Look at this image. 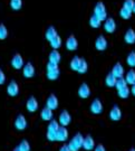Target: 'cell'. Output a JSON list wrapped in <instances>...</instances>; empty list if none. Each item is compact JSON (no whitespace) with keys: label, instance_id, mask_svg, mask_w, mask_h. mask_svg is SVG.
Segmentation results:
<instances>
[{"label":"cell","instance_id":"cell-35","mask_svg":"<svg viewBox=\"0 0 135 151\" xmlns=\"http://www.w3.org/2000/svg\"><path fill=\"white\" fill-rule=\"evenodd\" d=\"M126 63L129 66L131 67H135V52H131L130 54L127 55V57H126Z\"/></svg>","mask_w":135,"mask_h":151},{"label":"cell","instance_id":"cell-14","mask_svg":"<svg viewBox=\"0 0 135 151\" xmlns=\"http://www.w3.org/2000/svg\"><path fill=\"white\" fill-rule=\"evenodd\" d=\"M58 105H59V101H58V99L57 96L55 95V94H50L48 97H47V101H46V106L49 108L50 110H57L58 109Z\"/></svg>","mask_w":135,"mask_h":151},{"label":"cell","instance_id":"cell-5","mask_svg":"<svg viewBox=\"0 0 135 151\" xmlns=\"http://www.w3.org/2000/svg\"><path fill=\"white\" fill-rule=\"evenodd\" d=\"M15 128L17 130H19V131H22V130H25L27 128V119L25 118V115H22V114H18L16 116V119H15Z\"/></svg>","mask_w":135,"mask_h":151},{"label":"cell","instance_id":"cell-36","mask_svg":"<svg viewBox=\"0 0 135 151\" xmlns=\"http://www.w3.org/2000/svg\"><path fill=\"white\" fill-rule=\"evenodd\" d=\"M8 37V29L4 24H0V40H4Z\"/></svg>","mask_w":135,"mask_h":151},{"label":"cell","instance_id":"cell-18","mask_svg":"<svg viewBox=\"0 0 135 151\" xmlns=\"http://www.w3.org/2000/svg\"><path fill=\"white\" fill-rule=\"evenodd\" d=\"M116 78H121L123 77L125 74V70H124V66L121 64V63H116V64L113 66L112 68V72H111Z\"/></svg>","mask_w":135,"mask_h":151},{"label":"cell","instance_id":"cell-40","mask_svg":"<svg viewBox=\"0 0 135 151\" xmlns=\"http://www.w3.org/2000/svg\"><path fill=\"white\" fill-rule=\"evenodd\" d=\"M93 151H106V149H105V147L103 146V145H97Z\"/></svg>","mask_w":135,"mask_h":151},{"label":"cell","instance_id":"cell-1","mask_svg":"<svg viewBox=\"0 0 135 151\" xmlns=\"http://www.w3.org/2000/svg\"><path fill=\"white\" fill-rule=\"evenodd\" d=\"M60 75V70L58 67V64H54V63H47L46 65V77L50 80V81H55L57 80Z\"/></svg>","mask_w":135,"mask_h":151},{"label":"cell","instance_id":"cell-28","mask_svg":"<svg viewBox=\"0 0 135 151\" xmlns=\"http://www.w3.org/2000/svg\"><path fill=\"white\" fill-rule=\"evenodd\" d=\"M125 80H126V82H127V84H131V85L135 84V70H129V72L126 73Z\"/></svg>","mask_w":135,"mask_h":151},{"label":"cell","instance_id":"cell-12","mask_svg":"<svg viewBox=\"0 0 135 151\" xmlns=\"http://www.w3.org/2000/svg\"><path fill=\"white\" fill-rule=\"evenodd\" d=\"M66 48L70 50V52H74L76 49L78 48V40L77 38L74 36V35H70L69 37L66 39V43H65Z\"/></svg>","mask_w":135,"mask_h":151},{"label":"cell","instance_id":"cell-38","mask_svg":"<svg viewBox=\"0 0 135 151\" xmlns=\"http://www.w3.org/2000/svg\"><path fill=\"white\" fill-rule=\"evenodd\" d=\"M134 0H125L124 4H123V7H125V8H127V9H133V6H134Z\"/></svg>","mask_w":135,"mask_h":151},{"label":"cell","instance_id":"cell-21","mask_svg":"<svg viewBox=\"0 0 135 151\" xmlns=\"http://www.w3.org/2000/svg\"><path fill=\"white\" fill-rule=\"evenodd\" d=\"M54 111L53 110H50L49 108L47 106H45V108L41 110V112H40V118L41 120L44 121H51V120H54V113H53Z\"/></svg>","mask_w":135,"mask_h":151},{"label":"cell","instance_id":"cell-26","mask_svg":"<svg viewBox=\"0 0 135 151\" xmlns=\"http://www.w3.org/2000/svg\"><path fill=\"white\" fill-rule=\"evenodd\" d=\"M89 26L92 28H94V29H97V28H99L102 26V20L99 18H97L95 15H93L89 18Z\"/></svg>","mask_w":135,"mask_h":151},{"label":"cell","instance_id":"cell-43","mask_svg":"<svg viewBox=\"0 0 135 151\" xmlns=\"http://www.w3.org/2000/svg\"><path fill=\"white\" fill-rule=\"evenodd\" d=\"M12 151H20V149H19V147H16Z\"/></svg>","mask_w":135,"mask_h":151},{"label":"cell","instance_id":"cell-20","mask_svg":"<svg viewBox=\"0 0 135 151\" xmlns=\"http://www.w3.org/2000/svg\"><path fill=\"white\" fill-rule=\"evenodd\" d=\"M109 119L112 121H119L122 119V111L117 105H114L109 111Z\"/></svg>","mask_w":135,"mask_h":151},{"label":"cell","instance_id":"cell-17","mask_svg":"<svg viewBox=\"0 0 135 151\" xmlns=\"http://www.w3.org/2000/svg\"><path fill=\"white\" fill-rule=\"evenodd\" d=\"M68 139V130L66 127H61L60 125L58 131H57V134H56V141H59V142H65Z\"/></svg>","mask_w":135,"mask_h":151},{"label":"cell","instance_id":"cell-45","mask_svg":"<svg viewBox=\"0 0 135 151\" xmlns=\"http://www.w3.org/2000/svg\"><path fill=\"white\" fill-rule=\"evenodd\" d=\"M130 151H135V149H134V148H132V149H131Z\"/></svg>","mask_w":135,"mask_h":151},{"label":"cell","instance_id":"cell-33","mask_svg":"<svg viewBox=\"0 0 135 151\" xmlns=\"http://www.w3.org/2000/svg\"><path fill=\"white\" fill-rule=\"evenodd\" d=\"M117 94H119V96L121 97V99H127L131 94V88L129 86H126V87H124V88L117 91Z\"/></svg>","mask_w":135,"mask_h":151},{"label":"cell","instance_id":"cell-19","mask_svg":"<svg viewBox=\"0 0 135 151\" xmlns=\"http://www.w3.org/2000/svg\"><path fill=\"white\" fill-rule=\"evenodd\" d=\"M107 39L104 37V36H98L95 40V48L99 50V52H103L107 48Z\"/></svg>","mask_w":135,"mask_h":151},{"label":"cell","instance_id":"cell-22","mask_svg":"<svg viewBox=\"0 0 135 151\" xmlns=\"http://www.w3.org/2000/svg\"><path fill=\"white\" fill-rule=\"evenodd\" d=\"M124 40L126 44H129V45H133L135 44V30L134 29H127L126 32L124 34Z\"/></svg>","mask_w":135,"mask_h":151},{"label":"cell","instance_id":"cell-42","mask_svg":"<svg viewBox=\"0 0 135 151\" xmlns=\"http://www.w3.org/2000/svg\"><path fill=\"white\" fill-rule=\"evenodd\" d=\"M131 94H133L135 96V84H133L132 87H131Z\"/></svg>","mask_w":135,"mask_h":151},{"label":"cell","instance_id":"cell-13","mask_svg":"<svg viewBox=\"0 0 135 151\" xmlns=\"http://www.w3.org/2000/svg\"><path fill=\"white\" fill-rule=\"evenodd\" d=\"M89 95H91V88L88 86V84L87 83H81L78 87V96L81 99L86 100L89 97Z\"/></svg>","mask_w":135,"mask_h":151},{"label":"cell","instance_id":"cell-29","mask_svg":"<svg viewBox=\"0 0 135 151\" xmlns=\"http://www.w3.org/2000/svg\"><path fill=\"white\" fill-rule=\"evenodd\" d=\"M49 43H50V46L53 47V49H58L60 46H61L63 42H61V38H60L59 35H57V36H56L54 39H51Z\"/></svg>","mask_w":135,"mask_h":151},{"label":"cell","instance_id":"cell-7","mask_svg":"<svg viewBox=\"0 0 135 151\" xmlns=\"http://www.w3.org/2000/svg\"><path fill=\"white\" fill-rule=\"evenodd\" d=\"M71 121V116H70L69 112L67 110H63L59 114V118H58V123L61 127H67Z\"/></svg>","mask_w":135,"mask_h":151},{"label":"cell","instance_id":"cell-6","mask_svg":"<svg viewBox=\"0 0 135 151\" xmlns=\"http://www.w3.org/2000/svg\"><path fill=\"white\" fill-rule=\"evenodd\" d=\"M103 27H104V30L106 32L113 34V32L116 30V22H115V19L112 18V17H107L106 20L104 22Z\"/></svg>","mask_w":135,"mask_h":151},{"label":"cell","instance_id":"cell-41","mask_svg":"<svg viewBox=\"0 0 135 151\" xmlns=\"http://www.w3.org/2000/svg\"><path fill=\"white\" fill-rule=\"evenodd\" d=\"M59 151H70L69 147H68V145H63V146L60 147Z\"/></svg>","mask_w":135,"mask_h":151},{"label":"cell","instance_id":"cell-39","mask_svg":"<svg viewBox=\"0 0 135 151\" xmlns=\"http://www.w3.org/2000/svg\"><path fill=\"white\" fill-rule=\"evenodd\" d=\"M5 82H6V74L4 73V70H0V85L5 84Z\"/></svg>","mask_w":135,"mask_h":151},{"label":"cell","instance_id":"cell-44","mask_svg":"<svg viewBox=\"0 0 135 151\" xmlns=\"http://www.w3.org/2000/svg\"><path fill=\"white\" fill-rule=\"evenodd\" d=\"M132 11H133V14H135V2H134V6H133V9H132Z\"/></svg>","mask_w":135,"mask_h":151},{"label":"cell","instance_id":"cell-8","mask_svg":"<svg viewBox=\"0 0 135 151\" xmlns=\"http://www.w3.org/2000/svg\"><path fill=\"white\" fill-rule=\"evenodd\" d=\"M35 73H36V70H35V66H34L31 63H26L22 67V75L25 76L26 78H31L35 76Z\"/></svg>","mask_w":135,"mask_h":151},{"label":"cell","instance_id":"cell-10","mask_svg":"<svg viewBox=\"0 0 135 151\" xmlns=\"http://www.w3.org/2000/svg\"><path fill=\"white\" fill-rule=\"evenodd\" d=\"M89 110H91V112H92L93 114H101L103 112V110H104L102 101H101L99 99H95V100H93Z\"/></svg>","mask_w":135,"mask_h":151},{"label":"cell","instance_id":"cell-27","mask_svg":"<svg viewBox=\"0 0 135 151\" xmlns=\"http://www.w3.org/2000/svg\"><path fill=\"white\" fill-rule=\"evenodd\" d=\"M79 64H81V57H79V56H74V57L71 58V60H70L69 66L73 70L77 72V70H78V67H79Z\"/></svg>","mask_w":135,"mask_h":151},{"label":"cell","instance_id":"cell-34","mask_svg":"<svg viewBox=\"0 0 135 151\" xmlns=\"http://www.w3.org/2000/svg\"><path fill=\"white\" fill-rule=\"evenodd\" d=\"M22 7V0H10V8L12 10H20Z\"/></svg>","mask_w":135,"mask_h":151},{"label":"cell","instance_id":"cell-24","mask_svg":"<svg viewBox=\"0 0 135 151\" xmlns=\"http://www.w3.org/2000/svg\"><path fill=\"white\" fill-rule=\"evenodd\" d=\"M57 35H58V34H57L56 28L53 27V26H49V27L47 28L46 32H45V38H46L48 42H50V40H51V39H54Z\"/></svg>","mask_w":135,"mask_h":151},{"label":"cell","instance_id":"cell-30","mask_svg":"<svg viewBox=\"0 0 135 151\" xmlns=\"http://www.w3.org/2000/svg\"><path fill=\"white\" fill-rule=\"evenodd\" d=\"M132 14H133V11L131 10V9L125 8V7H122L121 10H119V16L122 17L123 19H130Z\"/></svg>","mask_w":135,"mask_h":151},{"label":"cell","instance_id":"cell-15","mask_svg":"<svg viewBox=\"0 0 135 151\" xmlns=\"http://www.w3.org/2000/svg\"><path fill=\"white\" fill-rule=\"evenodd\" d=\"M38 108H39V104H38V101L36 100V97L34 96L29 97L27 100V102H26V109H27L28 112L34 113V112L37 111Z\"/></svg>","mask_w":135,"mask_h":151},{"label":"cell","instance_id":"cell-32","mask_svg":"<svg viewBox=\"0 0 135 151\" xmlns=\"http://www.w3.org/2000/svg\"><path fill=\"white\" fill-rule=\"evenodd\" d=\"M87 68H88V64L85 58H81V64H79V67H78V70L77 73L79 74H85L87 72Z\"/></svg>","mask_w":135,"mask_h":151},{"label":"cell","instance_id":"cell-2","mask_svg":"<svg viewBox=\"0 0 135 151\" xmlns=\"http://www.w3.org/2000/svg\"><path fill=\"white\" fill-rule=\"evenodd\" d=\"M59 123H58V121H56V120H51L50 122H49L48 127H47V139L49 141H56V134H57V131L59 129Z\"/></svg>","mask_w":135,"mask_h":151},{"label":"cell","instance_id":"cell-37","mask_svg":"<svg viewBox=\"0 0 135 151\" xmlns=\"http://www.w3.org/2000/svg\"><path fill=\"white\" fill-rule=\"evenodd\" d=\"M18 147H19L20 151H30V145L27 140H22Z\"/></svg>","mask_w":135,"mask_h":151},{"label":"cell","instance_id":"cell-3","mask_svg":"<svg viewBox=\"0 0 135 151\" xmlns=\"http://www.w3.org/2000/svg\"><path fill=\"white\" fill-rule=\"evenodd\" d=\"M84 138L85 137H83L81 133H76L68 143L70 151H79V149L83 147V143H84Z\"/></svg>","mask_w":135,"mask_h":151},{"label":"cell","instance_id":"cell-23","mask_svg":"<svg viewBox=\"0 0 135 151\" xmlns=\"http://www.w3.org/2000/svg\"><path fill=\"white\" fill-rule=\"evenodd\" d=\"M60 53L57 50V49H53L49 54V63H54V64H58L60 62Z\"/></svg>","mask_w":135,"mask_h":151},{"label":"cell","instance_id":"cell-9","mask_svg":"<svg viewBox=\"0 0 135 151\" xmlns=\"http://www.w3.org/2000/svg\"><path fill=\"white\" fill-rule=\"evenodd\" d=\"M10 64L15 70H21L22 67H24V65H25V62H24V58H22L21 55L15 54L14 57L11 58Z\"/></svg>","mask_w":135,"mask_h":151},{"label":"cell","instance_id":"cell-11","mask_svg":"<svg viewBox=\"0 0 135 151\" xmlns=\"http://www.w3.org/2000/svg\"><path fill=\"white\" fill-rule=\"evenodd\" d=\"M7 94L11 97H15L19 94V85L16 81H10L7 85Z\"/></svg>","mask_w":135,"mask_h":151},{"label":"cell","instance_id":"cell-4","mask_svg":"<svg viewBox=\"0 0 135 151\" xmlns=\"http://www.w3.org/2000/svg\"><path fill=\"white\" fill-rule=\"evenodd\" d=\"M94 15L97 17V18H99L102 22H105V20H106V18H107V11H106V7L104 5V2L98 1L97 4L95 5Z\"/></svg>","mask_w":135,"mask_h":151},{"label":"cell","instance_id":"cell-31","mask_svg":"<svg viewBox=\"0 0 135 151\" xmlns=\"http://www.w3.org/2000/svg\"><path fill=\"white\" fill-rule=\"evenodd\" d=\"M126 86H129V84H127V82H126V80H125V77L117 78L116 84H115L116 91H119V90H122V88H124V87H126Z\"/></svg>","mask_w":135,"mask_h":151},{"label":"cell","instance_id":"cell-16","mask_svg":"<svg viewBox=\"0 0 135 151\" xmlns=\"http://www.w3.org/2000/svg\"><path fill=\"white\" fill-rule=\"evenodd\" d=\"M95 141H94V138H93L92 135H86L85 138H84V143H83V148L85 149L86 151H93L95 149Z\"/></svg>","mask_w":135,"mask_h":151},{"label":"cell","instance_id":"cell-25","mask_svg":"<svg viewBox=\"0 0 135 151\" xmlns=\"http://www.w3.org/2000/svg\"><path fill=\"white\" fill-rule=\"evenodd\" d=\"M116 81H117V78H116L112 73H108L107 75H106V77H105V84H106V86H108V87H115Z\"/></svg>","mask_w":135,"mask_h":151}]
</instances>
